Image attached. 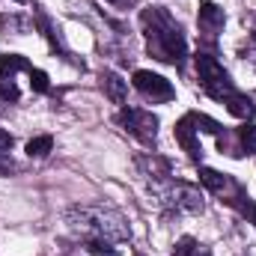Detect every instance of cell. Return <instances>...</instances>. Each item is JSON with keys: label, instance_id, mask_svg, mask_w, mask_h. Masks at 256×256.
<instances>
[{"label": "cell", "instance_id": "1", "mask_svg": "<svg viewBox=\"0 0 256 256\" xmlns=\"http://www.w3.org/2000/svg\"><path fill=\"white\" fill-rule=\"evenodd\" d=\"M66 224L72 232L90 238H102V242H128L131 238V226L128 220L108 206H72L66 212Z\"/></svg>", "mask_w": 256, "mask_h": 256}, {"label": "cell", "instance_id": "2", "mask_svg": "<svg viewBox=\"0 0 256 256\" xmlns=\"http://www.w3.org/2000/svg\"><path fill=\"white\" fill-rule=\"evenodd\" d=\"M143 21H152V30L146 36L155 42V54L161 60H167V63H182V57H185V39L170 24V18L161 9H146L143 12Z\"/></svg>", "mask_w": 256, "mask_h": 256}, {"label": "cell", "instance_id": "3", "mask_svg": "<svg viewBox=\"0 0 256 256\" xmlns=\"http://www.w3.org/2000/svg\"><path fill=\"white\" fill-rule=\"evenodd\" d=\"M196 72H200L202 90H206L212 98H230V96H232V80H230V74L218 66V60L200 54V57H196Z\"/></svg>", "mask_w": 256, "mask_h": 256}, {"label": "cell", "instance_id": "4", "mask_svg": "<svg viewBox=\"0 0 256 256\" xmlns=\"http://www.w3.org/2000/svg\"><path fill=\"white\" fill-rule=\"evenodd\" d=\"M134 86L146 96V98H152V102H170L176 92H173V84L167 80V78H161V74H155V72H146V68H140V72H134Z\"/></svg>", "mask_w": 256, "mask_h": 256}, {"label": "cell", "instance_id": "5", "mask_svg": "<svg viewBox=\"0 0 256 256\" xmlns=\"http://www.w3.org/2000/svg\"><path fill=\"white\" fill-rule=\"evenodd\" d=\"M120 122L126 126V131H131L137 140L143 143H155V128H158V120L146 110H137V108H126L120 114Z\"/></svg>", "mask_w": 256, "mask_h": 256}, {"label": "cell", "instance_id": "6", "mask_svg": "<svg viewBox=\"0 0 256 256\" xmlns=\"http://www.w3.org/2000/svg\"><path fill=\"white\" fill-rule=\"evenodd\" d=\"M173 208H179V212H202V196H200V191L196 188H191V185H170L167 191L161 194Z\"/></svg>", "mask_w": 256, "mask_h": 256}, {"label": "cell", "instance_id": "7", "mask_svg": "<svg viewBox=\"0 0 256 256\" xmlns=\"http://www.w3.org/2000/svg\"><path fill=\"white\" fill-rule=\"evenodd\" d=\"M194 116H185L179 126H176V137H179V143L185 146V152L191 155V158H200V143L194 140Z\"/></svg>", "mask_w": 256, "mask_h": 256}, {"label": "cell", "instance_id": "8", "mask_svg": "<svg viewBox=\"0 0 256 256\" xmlns=\"http://www.w3.org/2000/svg\"><path fill=\"white\" fill-rule=\"evenodd\" d=\"M226 110H230L232 116H238V120H250L256 114L254 102H250L248 96H238V92H232V96L226 98Z\"/></svg>", "mask_w": 256, "mask_h": 256}, {"label": "cell", "instance_id": "9", "mask_svg": "<svg viewBox=\"0 0 256 256\" xmlns=\"http://www.w3.org/2000/svg\"><path fill=\"white\" fill-rule=\"evenodd\" d=\"M200 24L206 30H220L224 27V9H218L214 3H200Z\"/></svg>", "mask_w": 256, "mask_h": 256}, {"label": "cell", "instance_id": "10", "mask_svg": "<svg viewBox=\"0 0 256 256\" xmlns=\"http://www.w3.org/2000/svg\"><path fill=\"white\" fill-rule=\"evenodd\" d=\"M21 68L30 72V66H27V60H24L21 54H3V57H0V84H3L6 78L12 80V74L21 72Z\"/></svg>", "mask_w": 256, "mask_h": 256}, {"label": "cell", "instance_id": "11", "mask_svg": "<svg viewBox=\"0 0 256 256\" xmlns=\"http://www.w3.org/2000/svg\"><path fill=\"white\" fill-rule=\"evenodd\" d=\"M102 80H104V90H108L110 102L122 104V102H126V80H122L120 74H114V72H104V74H102Z\"/></svg>", "mask_w": 256, "mask_h": 256}, {"label": "cell", "instance_id": "12", "mask_svg": "<svg viewBox=\"0 0 256 256\" xmlns=\"http://www.w3.org/2000/svg\"><path fill=\"white\" fill-rule=\"evenodd\" d=\"M200 182L208 188V191H214V194H220L226 185H230V179L224 176V173H218V170H212V167H202L200 170Z\"/></svg>", "mask_w": 256, "mask_h": 256}, {"label": "cell", "instance_id": "13", "mask_svg": "<svg viewBox=\"0 0 256 256\" xmlns=\"http://www.w3.org/2000/svg\"><path fill=\"white\" fill-rule=\"evenodd\" d=\"M54 149V137H33L30 143H27V155H36V158H42V155H48Z\"/></svg>", "mask_w": 256, "mask_h": 256}, {"label": "cell", "instance_id": "14", "mask_svg": "<svg viewBox=\"0 0 256 256\" xmlns=\"http://www.w3.org/2000/svg\"><path fill=\"white\" fill-rule=\"evenodd\" d=\"M86 250L92 256H120L116 248H110V242H102V238H90L86 242Z\"/></svg>", "mask_w": 256, "mask_h": 256}, {"label": "cell", "instance_id": "15", "mask_svg": "<svg viewBox=\"0 0 256 256\" xmlns=\"http://www.w3.org/2000/svg\"><path fill=\"white\" fill-rule=\"evenodd\" d=\"M238 140H242L244 152H256V126H244L238 131Z\"/></svg>", "mask_w": 256, "mask_h": 256}, {"label": "cell", "instance_id": "16", "mask_svg": "<svg viewBox=\"0 0 256 256\" xmlns=\"http://www.w3.org/2000/svg\"><path fill=\"white\" fill-rule=\"evenodd\" d=\"M30 86L36 92H48V74L42 68H30Z\"/></svg>", "mask_w": 256, "mask_h": 256}, {"label": "cell", "instance_id": "17", "mask_svg": "<svg viewBox=\"0 0 256 256\" xmlns=\"http://www.w3.org/2000/svg\"><path fill=\"white\" fill-rule=\"evenodd\" d=\"M15 98H18V86L3 80V84H0V102H15Z\"/></svg>", "mask_w": 256, "mask_h": 256}, {"label": "cell", "instance_id": "18", "mask_svg": "<svg viewBox=\"0 0 256 256\" xmlns=\"http://www.w3.org/2000/svg\"><path fill=\"white\" fill-rule=\"evenodd\" d=\"M9 149H12V137L6 131H0V155H6Z\"/></svg>", "mask_w": 256, "mask_h": 256}, {"label": "cell", "instance_id": "19", "mask_svg": "<svg viewBox=\"0 0 256 256\" xmlns=\"http://www.w3.org/2000/svg\"><path fill=\"white\" fill-rule=\"evenodd\" d=\"M242 212H244V214H250V218H254V224H256V206L250 202V196H248V202L242 206Z\"/></svg>", "mask_w": 256, "mask_h": 256}, {"label": "cell", "instance_id": "20", "mask_svg": "<svg viewBox=\"0 0 256 256\" xmlns=\"http://www.w3.org/2000/svg\"><path fill=\"white\" fill-rule=\"evenodd\" d=\"M110 3H122V0H110Z\"/></svg>", "mask_w": 256, "mask_h": 256}, {"label": "cell", "instance_id": "21", "mask_svg": "<svg viewBox=\"0 0 256 256\" xmlns=\"http://www.w3.org/2000/svg\"><path fill=\"white\" fill-rule=\"evenodd\" d=\"M18 3H24V0H18Z\"/></svg>", "mask_w": 256, "mask_h": 256}]
</instances>
